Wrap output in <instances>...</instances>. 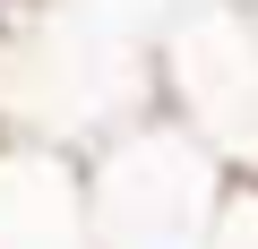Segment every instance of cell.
Wrapping results in <instances>:
<instances>
[{
  "instance_id": "cell-1",
  "label": "cell",
  "mask_w": 258,
  "mask_h": 249,
  "mask_svg": "<svg viewBox=\"0 0 258 249\" xmlns=\"http://www.w3.org/2000/svg\"><path fill=\"white\" fill-rule=\"evenodd\" d=\"M95 249H207L224 215V181L189 129H138L120 138L95 172Z\"/></svg>"
},
{
  "instance_id": "cell-2",
  "label": "cell",
  "mask_w": 258,
  "mask_h": 249,
  "mask_svg": "<svg viewBox=\"0 0 258 249\" xmlns=\"http://www.w3.org/2000/svg\"><path fill=\"white\" fill-rule=\"evenodd\" d=\"M0 249H95V198L69 155L0 146Z\"/></svg>"
},
{
  "instance_id": "cell-3",
  "label": "cell",
  "mask_w": 258,
  "mask_h": 249,
  "mask_svg": "<svg viewBox=\"0 0 258 249\" xmlns=\"http://www.w3.org/2000/svg\"><path fill=\"white\" fill-rule=\"evenodd\" d=\"M207 249H258V181L249 189H224V215H215Z\"/></svg>"
},
{
  "instance_id": "cell-4",
  "label": "cell",
  "mask_w": 258,
  "mask_h": 249,
  "mask_svg": "<svg viewBox=\"0 0 258 249\" xmlns=\"http://www.w3.org/2000/svg\"><path fill=\"white\" fill-rule=\"evenodd\" d=\"M249 35H258V18H249Z\"/></svg>"
}]
</instances>
